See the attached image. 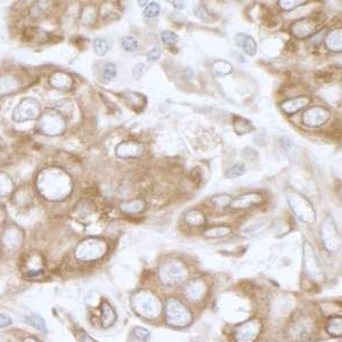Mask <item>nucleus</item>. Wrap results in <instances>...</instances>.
Segmentation results:
<instances>
[{"label": "nucleus", "mask_w": 342, "mask_h": 342, "mask_svg": "<svg viewBox=\"0 0 342 342\" xmlns=\"http://www.w3.org/2000/svg\"><path fill=\"white\" fill-rule=\"evenodd\" d=\"M131 307L136 314L148 320L156 318L162 309L160 300L148 290L135 292L131 297Z\"/></svg>", "instance_id": "obj_1"}, {"label": "nucleus", "mask_w": 342, "mask_h": 342, "mask_svg": "<svg viewBox=\"0 0 342 342\" xmlns=\"http://www.w3.org/2000/svg\"><path fill=\"white\" fill-rule=\"evenodd\" d=\"M188 276V270L184 262L177 259L163 261L158 267V277L162 284L173 286L184 282Z\"/></svg>", "instance_id": "obj_2"}, {"label": "nucleus", "mask_w": 342, "mask_h": 342, "mask_svg": "<svg viewBox=\"0 0 342 342\" xmlns=\"http://www.w3.org/2000/svg\"><path fill=\"white\" fill-rule=\"evenodd\" d=\"M166 321L173 328H185L191 324L192 313L180 300L170 297L166 305Z\"/></svg>", "instance_id": "obj_3"}, {"label": "nucleus", "mask_w": 342, "mask_h": 342, "mask_svg": "<svg viewBox=\"0 0 342 342\" xmlns=\"http://www.w3.org/2000/svg\"><path fill=\"white\" fill-rule=\"evenodd\" d=\"M106 243L100 239H87L76 247V257L81 261H95L106 254Z\"/></svg>", "instance_id": "obj_4"}, {"label": "nucleus", "mask_w": 342, "mask_h": 342, "mask_svg": "<svg viewBox=\"0 0 342 342\" xmlns=\"http://www.w3.org/2000/svg\"><path fill=\"white\" fill-rule=\"evenodd\" d=\"M315 329L313 320L307 315H299L297 318L292 321L287 329V335L291 340L295 342H304L310 338Z\"/></svg>", "instance_id": "obj_5"}, {"label": "nucleus", "mask_w": 342, "mask_h": 342, "mask_svg": "<svg viewBox=\"0 0 342 342\" xmlns=\"http://www.w3.org/2000/svg\"><path fill=\"white\" fill-rule=\"evenodd\" d=\"M287 200H289L291 208L295 212L302 221L308 222V224H313L316 219L315 211L311 207V203L306 199L304 195L299 194L298 192L289 190L287 193Z\"/></svg>", "instance_id": "obj_6"}, {"label": "nucleus", "mask_w": 342, "mask_h": 342, "mask_svg": "<svg viewBox=\"0 0 342 342\" xmlns=\"http://www.w3.org/2000/svg\"><path fill=\"white\" fill-rule=\"evenodd\" d=\"M321 237L326 250L331 254L339 252L341 247V236L332 217H326L322 222Z\"/></svg>", "instance_id": "obj_7"}, {"label": "nucleus", "mask_w": 342, "mask_h": 342, "mask_svg": "<svg viewBox=\"0 0 342 342\" xmlns=\"http://www.w3.org/2000/svg\"><path fill=\"white\" fill-rule=\"evenodd\" d=\"M304 267L305 271L311 277V280L321 281L324 277V270L317 258L314 247L308 242L304 243Z\"/></svg>", "instance_id": "obj_8"}, {"label": "nucleus", "mask_w": 342, "mask_h": 342, "mask_svg": "<svg viewBox=\"0 0 342 342\" xmlns=\"http://www.w3.org/2000/svg\"><path fill=\"white\" fill-rule=\"evenodd\" d=\"M323 27V19L320 17V15L313 17H306L294 22L291 27V31L297 38H307L314 36Z\"/></svg>", "instance_id": "obj_9"}, {"label": "nucleus", "mask_w": 342, "mask_h": 342, "mask_svg": "<svg viewBox=\"0 0 342 342\" xmlns=\"http://www.w3.org/2000/svg\"><path fill=\"white\" fill-rule=\"evenodd\" d=\"M261 331V322L254 318L237 326L234 331V338L237 342H254Z\"/></svg>", "instance_id": "obj_10"}, {"label": "nucleus", "mask_w": 342, "mask_h": 342, "mask_svg": "<svg viewBox=\"0 0 342 342\" xmlns=\"http://www.w3.org/2000/svg\"><path fill=\"white\" fill-rule=\"evenodd\" d=\"M22 271L27 277H37L41 275L44 269V262L42 257L33 252L27 256L26 259L22 261Z\"/></svg>", "instance_id": "obj_11"}, {"label": "nucleus", "mask_w": 342, "mask_h": 342, "mask_svg": "<svg viewBox=\"0 0 342 342\" xmlns=\"http://www.w3.org/2000/svg\"><path fill=\"white\" fill-rule=\"evenodd\" d=\"M330 111L322 106H315L307 110L302 117V122L308 127H318L329 120Z\"/></svg>", "instance_id": "obj_12"}, {"label": "nucleus", "mask_w": 342, "mask_h": 342, "mask_svg": "<svg viewBox=\"0 0 342 342\" xmlns=\"http://www.w3.org/2000/svg\"><path fill=\"white\" fill-rule=\"evenodd\" d=\"M27 113H29L30 120H31V119L37 118L38 113H39L38 102L31 100V98L22 101V103L19 104V105L16 108H15L14 119L16 121H26V120H28V114Z\"/></svg>", "instance_id": "obj_13"}, {"label": "nucleus", "mask_w": 342, "mask_h": 342, "mask_svg": "<svg viewBox=\"0 0 342 342\" xmlns=\"http://www.w3.org/2000/svg\"><path fill=\"white\" fill-rule=\"evenodd\" d=\"M206 292H207V286L204 284V282L201 280L190 281L184 289V293L187 297V299L193 302L200 301L203 298V295L206 294Z\"/></svg>", "instance_id": "obj_14"}, {"label": "nucleus", "mask_w": 342, "mask_h": 342, "mask_svg": "<svg viewBox=\"0 0 342 342\" xmlns=\"http://www.w3.org/2000/svg\"><path fill=\"white\" fill-rule=\"evenodd\" d=\"M262 201V196L258 193H249V194H243L240 195L237 199H234L231 202V208L232 209H246L252 206L260 203Z\"/></svg>", "instance_id": "obj_15"}, {"label": "nucleus", "mask_w": 342, "mask_h": 342, "mask_svg": "<svg viewBox=\"0 0 342 342\" xmlns=\"http://www.w3.org/2000/svg\"><path fill=\"white\" fill-rule=\"evenodd\" d=\"M143 151L144 147L142 144L133 142H125L117 147V155L122 158L137 157L142 154Z\"/></svg>", "instance_id": "obj_16"}, {"label": "nucleus", "mask_w": 342, "mask_h": 342, "mask_svg": "<svg viewBox=\"0 0 342 342\" xmlns=\"http://www.w3.org/2000/svg\"><path fill=\"white\" fill-rule=\"evenodd\" d=\"M310 102H311L310 97L301 96V97L292 98V100H287L283 102L282 103L281 107L286 114H294L295 112L300 111L301 108L306 107Z\"/></svg>", "instance_id": "obj_17"}, {"label": "nucleus", "mask_w": 342, "mask_h": 342, "mask_svg": "<svg viewBox=\"0 0 342 342\" xmlns=\"http://www.w3.org/2000/svg\"><path fill=\"white\" fill-rule=\"evenodd\" d=\"M235 40H236L237 46L243 48V51H244L247 54V55H249V56H255L256 55V54H257V43H256L254 38L250 37V36H246V34L239 33L235 37Z\"/></svg>", "instance_id": "obj_18"}, {"label": "nucleus", "mask_w": 342, "mask_h": 342, "mask_svg": "<svg viewBox=\"0 0 342 342\" xmlns=\"http://www.w3.org/2000/svg\"><path fill=\"white\" fill-rule=\"evenodd\" d=\"M117 321V314L108 302L104 301L101 305V323L103 328H110Z\"/></svg>", "instance_id": "obj_19"}, {"label": "nucleus", "mask_w": 342, "mask_h": 342, "mask_svg": "<svg viewBox=\"0 0 342 342\" xmlns=\"http://www.w3.org/2000/svg\"><path fill=\"white\" fill-rule=\"evenodd\" d=\"M21 234L19 232H12V231H7L5 232V234L3 236V244L6 247V250H14L21 244Z\"/></svg>", "instance_id": "obj_20"}, {"label": "nucleus", "mask_w": 342, "mask_h": 342, "mask_svg": "<svg viewBox=\"0 0 342 342\" xmlns=\"http://www.w3.org/2000/svg\"><path fill=\"white\" fill-rule=\"evenodd\" d=\"M120 208L126 214H140V212L145 209V202L141 199L130 202H122L120 203Z\"/></svg>", "instance_id": "obj_21"}, {"label": "nucleus", "mask_w": 342, "mask_h": 342, "mask_svg": "<svg viewBox=\"0 0 342 342\" xmlns=\"http://www.w3.org/2000/svg\"><path fill=\"white\" fill-rule=\"evenodd\" d=\"M326 331L328 333L332 336H341L342 334V317L341 316H334L329 320L328 324H326Z\"/></svg>", "instance_id": "obj_22"}, {"label": "nucleus", "mask_w": 342, "mask_h": 342, "mask_svg": "<svg viewBox=\"0 0 342 342\" xmlns=\"http://www.w3.org/2000/svg\"><path fill=\"white\" fill-rule=\"evenodd\" d=\"M326 47L332 52H341V30L332 31L326 38Z\"/></svg>", "instance_id": "obj_23"}, {"label": "nucleus", "mask_w": 342, "mask_h": 342, "mask_svg": "<svg viewBox=\"0 0 342 342\" xmlns=\"http://www.w3.org/2000/svg\"><path fill=\"white\" fill-rule=\"evenodd\" d=\"M185 220L191 226H202L206 224V217L199 210H192L187 212L185 216Z\"/></svg>", "instance_id": "obj_24"}, {"label": "nucleus", "mask_w": 342, "mask_h": 342, "mask_svg": "<svg viewBox=\"0 0 342 342\" xmlns=\"http://www.w3.org/2000/svg\"><path fill=\"white\" fill-rule=\"evenodd\" d=\"M234 129L239 135H245L254 130V126L251 125V122L246 119L243 118H235L234 121Z\"/></svg>", "instance_id": "obj_25"}, {"label": "nucleus", "mask_w": 342, "mask_h": 342, "mask_svg": "<svg viewBox=\"0 0 342 342\" xmlns=\"http://www.w3.org/2000/svg\"><path fill=\"white\" fill-rule=\"evenodd\" d=\"M231 228L228 226H217V227H212L207 230L204 232V235L207 237H211V239H215V237H222L226 236L231 233Z\"/></svg>", "instance_id": "obj_26"}, {"label": "nucleus", "mask_w": 342, "mask_h": 342, "mask_svg": "<svg viewBox=\"0 0 342 342\" xmlns=\"http://www.w3.org/2000/svg\"><path fill=\"white\" fill-rule=\"evenodd\" d=\"M131 336L137 341L147 342L151 339V333L150 331L142 328V326H135L131 331Z\"/></svg>", "instance_id": "obj_27"}, {"label": "nucleus", "mask_w": 342, "mask_h": 342, "mask_svg": "<svg viewBox=\"0 0 342 342\" xmlns=\"http://www.w3.org/2000/svg\"><path fill=\"white\" fill-rule=\"evenodd\" d=\"M212 69H214V71L217 74H219V76H226V74L233 71L232 65L226 61H216L212 64Z\"/></svg>", "instance_id": "obj_28"}, {"label": "nucleus", "mask_w": 342, "mask_h": 342, "mask_svg": "<svg viewBox=\"0 0 342 342\" xmlns=\"http://www.w3.org/2000/svg\"><path fill=\"white\" fill-rule=\"evenodd\" d=\"M121 44H122L123 49H125L126 52H129V53L136 52L138 49V46H140V44H138L137 39L131 37V36L123 37L121 39Z\"/></svg>", "instance_id": "obj_29"}, {"label": "nucleus", "mask_w": 342, "mask_h": 342, "mask_svg": "<svg viewBox=\"0 0 342 342\" xmlns=\"http://www.w3.org/2000/svg\"><path fill=\"white\" fill-rule=\"evenodd\" d=\"M245 171V167L242 163H237V165H234L232 168H230L226 172H225V177L230 178V179H233V178H237L242 176Z\"/></svg>", "instance_id": "obj_30"}, {"label": "nucleus", "mask_w": 342, "mask_h": 342, "mask_svg": "<svg viewBox=\"0 0 342 342\" xmlns=\"http://www.w3.org/2000/svg\"><path fill=\"white\" fill-rule=\"evenodd\" d=\"M28 322L31 324L34 329L44 332L46 331V322L43 321L42 317L38 315H32L28 317Z\"/></svg>", "instance_id": "obj_31"}, {"label": "nucleus", "mask_w": 342, "mask_h": 342, "mask_svg": "<svg viewBox=\"0 0 342 342\" xmlns=\"http://www.w3.org/2000/svg\"><path fill=\"white\" fill-rule=\"evenodd\" d=\"M94 48H95V52L97 55L103 56V55H105L108 51V44L105 40H104V39L97 38L95 39V41H94Z\"/></svg>", "instance_id": "obj_32"}, {"label": "nucleus", "mask_w": 342, "mask_h": 342, "mask_svg": "<svg viewBox=\"0 0 342 342\" xmlns=\"http://www.w3.org/2000/svg\"><path fill=\"white\" fill-rule=\"evenodd\" d=\"M103 78L105 81H111L117 74V66L113 63H107L103 69Z\"/></svg>", "instance_id": "obj_33"}, {"label": "nucleus", "mask_w": 342, "mask_h": 342, "mask_svg": "<svg viewBox=\"0 0 342 342\" xmlns=\"http://www.w3.org/2000/svg\"><path fill=\"white\" fill-rule=\"evenodd\" d=\"M211 202L214 203L216 207H219V208H224L231 204L232 202V196L231 195H227V194H222V195H217L215 197H212Z\"/></svg>", "instance_id": "obj_34"}, {"label": "nucleus", "mask_w": 342, "mask_h": 342, "mask_svg": "<svg viewBox=\"0 0 342 342\" xmlns=\"http://www.w3.org/2000/svg\"><path fill=\"white\" fill-rule=\"evenodd\" d=\"M162 41L167 44H173L178 41V36L175 32L171 31H162L161 32Z\"/></svg>", "instance_id": "obj_35"}, {"label": "nucleus", "mask_w": 342, "mask_h": 342, "mask_svg": "<svg viewBox=\"0 0 342 342\" xmlns=\"http://www.w3.org/2000/svg\"><path fill=\"white\" fill-rule=\"evenodd\" d=\"M160 13V6L157 3H151L144 11V15L146 17H155Z\"/></svg>", "instance_id": "obj_36"}, {"label": "nucleus", "mask_w": 342, "mask_h": 342, "mask_svg": "<svg viewBox=\"0 0 342 342\" xmlns=\"http://www.w3.org/2000/svg\"><path fill=\"white\" fill-rule=\"evenodd\" d=\"M74 336H76L78 342H97L95 339H93L90 335L82 330H78L74 332Z\"/></svg>", "instance_id": "obj_37"}, {"label": "nucleus", "mask_w": 342, "mask_h": 342, "mask_svg": "<svg viewBox=\"0 0 342 342\" xmlns=\"http://www.w3.org/2000/svg\"><path fill=\"white\" fill-rule=\"evenodd\" d=\"M279 4L281 8L284 9V11H291V9H294L295 7H299L302 4H306V2H286V0H281Z\"/></svg>", "instance_id": "obj_38"}, {"label": "nucleus", "mask_w": 342, "mask_h": 342, "mask_svg": "<svg viewBox=\"0 0 342 342\" xmlns=\"http://www.w3.org/2000/svg\"><path fill=\"white\" fill-rule=\"evenodd\" d=\"M195 14H196V16L197 17H200L201 19H208V17H209V11H208V9L206 8L204 5H199V6H197L195 8Z\"/></svg>", "instance_id": "obj_39"}, {"label": "nucleus", "mask_w": 342, "mask_h": 342, "mask_svg": "<svg viewBox=\"0 0 342 342\" xmlns=\"http://www.w3.org/2000/svg\"><path fill=\"white\" fill-rule=\"evenodd\" d=\"M160 56H161V49L156 47V48H153L152 51L147 54V59H148V62H155L158 58H160Z\"/></svg>", "instance_id": "obj_40"}, {"label": "nucleus", "mask_w": 342, "mask_h": 342, "mask_svg": "<svg viewBox=\"0 0 342 342\" xmlns=\"http://www.w3.org/2000/svg\"><path fill=\"white\" fill-rule=\"evenodd\" d=\"M201 179H202V176H201L199 168H195V169L191 172V180L194 183V184L199 185L201 183Z\"/></svg>", "instance_id": "obj_41"}, {"label": "nucleus", "mask_w": 342, "mask_h": 342, "mask_svg": "<svg viewBox=\"0 0 342 342\" xmlns=\"http://www.w3.org/2000/svg\"><path fill=\"white\" fill-rule=\"evenodd\" d=\"M144 72H145V66H144V64H138V65H136L135 67V70H133V77H135L136 79H140L143 77V74Z\"/></svg>", "instance_id": "obj_42"}, {"label": "nucleus", "mask_w": 342, "mask_h": 342, "mask_svg": "<svg viewBox=\"0 0 342 342\" xmlns=\"http://www.w3.org/2000/svg\"><path fill=\"white\" fill-rule=\"evenodd\" d=\"M11 323H12V320L9 318V317L0 314V328H5V326H7Z\"/></svg>", "instance_id": "obj_43"}, {"label": "nucleus", "mask_w": 342, "mask_h": 342, "mask_svg": "<svg viewBox=\"0 0 342 342\" xmlns=\"http://www.w3.org/2000/svg\"><path fill=\"white\" fill-rule=\"evenodd\" d=\"M171 4H172L173 6H175L176 8H178V9H183V8H185V5H184V3H181V2H171Z\"/></svg>", "instance_id": "obj_44"}, {"label": "nucleus", "mask_w": 342, "mask_h": 342, "mask_svg": "<svg viewBox=\"0 0 342 342\" xmlns=\"http://www.w3.org/2000/svg\"><path fill=\"white\" fill-rule=\"evenodd\" d=\"M23 342H39L36 338H32V336H29V338H26L23 340Z\"/></svg>", "instance_id": "obj_45"}]
</instances>
